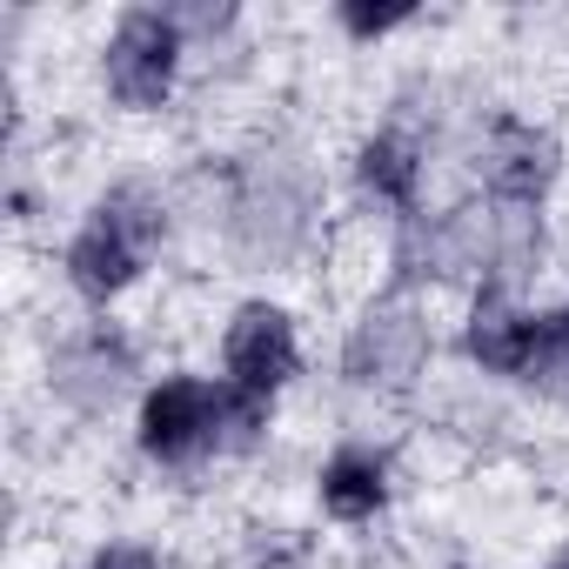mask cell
<instances>
[{"instance_id": "obj_9", "label": "cell", "mask_w": 569, "mask_h": 569, "mask_svg": "<svg viewBox=\"0 0 569 569\" xmlns=\"http://www.w3.org/2000/svg\"><path fill=\"white\" fill-rule=\"evenodd\" d=\"M128 376H134V356H128V342L108 336V329H94V336H81V342H68V349L54 356V389H61V402H74L81 416H101V409L128 389Z\"/></svg>"}, {"instance_id": "obj_5", "label": "cell", "mask_w": 569, "mask_h": 569, "mask_svg": "<svg viewBox=\"0 0 569 569\" xmlns=\"http://www.w3.org/2000/svg\"><path fill=\"white\" fill-rule=\"evenodd\" d=\"M422 362H429V322L409 302H376L342 349V369L362 389H402Z\"/></svg>"}, {"instance_id": "obj_1", "label": "cell", "mask_w": 569, "mask_h": 569, "mask_svg": "<svg viewBox=\"0 0 569 569\" xmlns=\"http://www.w3.org/2000/svg\"><path fill=\"white\" fill-rule=\"evenodd\" d=\"M161 228H168V214H161L154 194H141V188H114V194L94 208V221L74 234V248H68V281H74L88 302L121 296L128 281L148 268Z\"/></svg>"}, {"instance_id": "obj_11", "label": "cell", "mask_w": 569, "mask_h": 569, "mask_svg": "<svg viewBox=\"0 0 569 569\" xmlns=\"http://www.w3.org/2000/svg\"><path fill=\"white\" fill-rule=\"evenodd\" d=\"M356 174H362V188H369L376 201H389V208H416L422 154H416V141H409V134H376V141L362 148Z\"/></svg>"}, {"instance_id": "obj_14", "label": "cell", "mask_w": 569, "mask_h": 569, "mask_svg": "<svg viewBox=\"0 0 569 569\" xmlns=\"http://www.w3.org/2000/svg\"><path fill=\"white\" fill-rule=\"evenodd\" d=\"M556 336H562V362H569V309L556 316Z\"/></svg>"}, {"instance_id": "obj_12", "label": "cell", "mask_w": 569, "mask_h": 569, "mask_svg": "<svg viewBox=\"0 0 569 569\" xmlns=\"http://www.w3.org/2000/svg\"><path fill=\"white\" fill-rule=\"evenodd\" d=\"M342 21H349V34H389V28H402L409 21V8H342Z\"/></svg>"}, {"instance_id": "obj_10", "label": "cell", "mask_w": 569, "mask_h": 569, "mask_svg": "<svg viewBox=\"0 0 569 569\" xmlns=\"http://www.w3.org/2000/svg\"><path fill=\"white\" fill-rule=\"evenodd\" d=\"M322 502H329V516L362 522V516H376V509L389 502V469H382L376 456H362V449H342V456L322 469Z\"/></svg>"}, {"instance_id": "obj_15", "label": "cell", "mask_w": 569, "mask_h": 569, "mask_svg": "<svg viewBox=\"0 0 569 569\" xmlns=\"http://www.w3.org/2000/svg\"><path fill=\"white\" fill-rule=\"evenodd\" d=\"M549 569H569V556H556V562H549Z\"/></svg>"}, {"instance_id": "obj_3", "label": "cell", "mask_w": 569, "mask_h": 569, "mask_svg": "<svg viewBox=\"0 0 569 569\" xmlns=\"http://www.w3.org/2000/svg\"><path fill=\"white\" fill-rule=\"evenodd\" d=\"M462 349H469L489 376H529V382H536V376L569 369V362H562L556 316H516L509 296H476Z\"/></svg>"}, {"instance_id": "obj_7", "label": "cell", "mask_w": 569, "mask_h": 569, "mask_svg": "<svg viewBox=\"0 0 569 569\" xmlns=\"http://www.w3.org/2000/svg\"><path fill=\"white\" fill-rule=\"evenodd\" d=\"M214 422H221V389L174 376L141 402V449L161 462H188L194 449H214Z\"/></svg>"}, {"instance_id": "obj_13", "label": "cell", "mask_w": 569, "mask_h": 569, "mask_svg": "<svg viewBox=\"0 0 569 569\" xmlns=\"http://www.w3.org/2000/svg\"><path fill=\"white\" fill-rule=\"evenodd\" d=\"M94 569H154V556H148L141 542H114V549L94 556Z\"/></svg>"}, {"instance_id": "obj_8", "label": "cell", "mask_w": 569, "mask_h": 569, "mask_svg": "<svg viewBox=\"0 0 569 569\" xmlns=\"http://www.w3.org/2000/svg\"><path fill=\"white\" fill-rule=\"evenodd\" d=\"M556 168H562V148H556V134H542V128H529V121H496V128H489L482 174H489L496 201L536 208V201L549 194Z\"/></svg>"}, {"instance_id": "obj_6", "label": "cell", "mask_w": 569, "mask_h": 569, "mask_svg": "<svg viewBox=\"0 0 569 569\" xmlns=\"http://www.w3.org/2000/svg\"><path fill=\"white\" fill-rule=\"evenodd\" d=\"M221 362H228V389L241 396H274L302 369V349H296V322L268 309V302H248L234 322H228V342H221Z\"/></svg>"}, {"instance_id": "obj_2", "label": "cell", "mask_w": 569, "mask_h": 569, "mask_svg": "<svg viewBox=\"0 0 569 569\" xmlns=\"http://www.w3.org/2000/svg\"><path fill=\"white\" fill-rule=\"evenodd\" d=\"M228 221H234V241L248 261H296L309 228H316V188L296 161H254L241 181H234V201H228Z\"/></svg>"}, {"instance_id": "obj_4", "label": "cell", "mask_w": 569, "mask_h": 569, "mask_svg": "<svg viewBox=\"0 0 569 569\" xmlns=\"http://www.w3.org/2000/svg\"><path fill=\"white\" fill-rule=\"evenodd\" d=\"M181 68V28L154 8L121 14L114 41H108V94L121 108H161Z\"/></svg>"}]
</instances>
